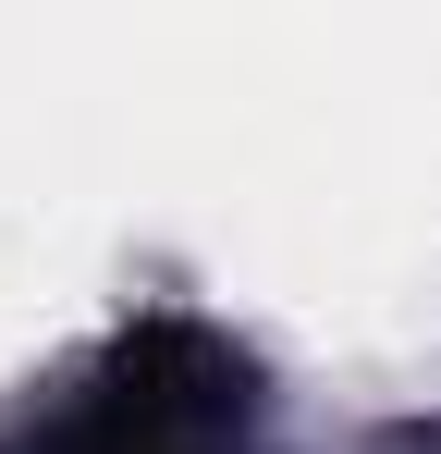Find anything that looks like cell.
<instances>
[{
  "label": "cell",
  "mask_w": 441,
  "mask_h": 454,
  "mask_svg": "<svg viewBox=\"0 0 441 454\" xmlns=\"http://www.w3.org/2000/svg\"><path fill=\"white\" fill-rule=\"evenodd\" d=\"M245 418H258L245 356L220 332H197V319H147V332H123L98 356V380L74 393L62 418L37 430V454H258Z\"/></svg>",
  "instance_id": "1"
}]
</instances>
